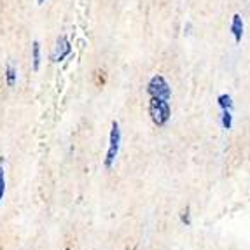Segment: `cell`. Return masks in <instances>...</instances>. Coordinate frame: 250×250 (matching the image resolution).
Listing matches in <instances>:
<instances>
[{
  "instance_id": "13",
  "label": "cell",
  "mask_w": 250,
  "mask_h": 250,
  "mask_svg": "<svg viewBox=\"0 0 250 250\" xmlns=\"http://www.w3.org/2000/svg\"><path fill=\"white\" fill-rule=\"evenodd\" d=\"M42 2H44V0H37V4H42Z\"/></svg>"
},
{
  "instance_id": "11",
  "label": "cell",
  "mask_w": 250,
  "mask_h": 250,
  "mask_svg": "<svg viewBox=\"0 0 250 250\" xmlns=\"http://www.w3.org/2000/svg\"><path fill=\"white\" fill-rule=\"evenodd\" d=\"M189 213H191V210L189 208H186L182 213H180V221H182V224L191 226V215H189Z\"/></svg>"
},
{
  "instance_id": "7",
  "label": "cell",
  "mask_w": 250,
  "mask_h": 250,
  "mask_svg": "<svg viewBox=\"0 0 250 250\" xmlns=\"http://www.w3.org/2000/svg\"><path fill=\"white\" fill-rule=\"evenodd\" d=\"M32 67L34 70H39L41 67V44L37 41H34L32 44Z\"/></svg>"
},
{
  "instance_id": "1",
  "label": "cell",
  "mask_w": 250,
  "mask_h": 250,
  "mask_svg": "<svg viewBox=\"0 0 250 250\" xmlns=\"http://www.w3.org/2000/svg\"><path fill=\"white\" fill-rule=\"evenodd\" d=\"M149 116L156 126L167 125V123L170 121V116H171V108H170L168 100H163V98H158V96H150Z\"/></svg>"
},
{
  "instance_id": "12",
  "label": "cell",
  "mask_w": 250,
  "mask_h": 250,
  "mask_svg": "<svg viewBox=\"0 0 250 250\" xmlns=\"http://www.w3.org/2000/svg\"><path fill=\"white\" fill-rule=\"evenodd\" d=\"M96 86H104L105 84V72L104 70H96Z\"/></svg>"
},
{
  "instance_id": "5",
  "label": "cell",
  "mask_w": 250,
  "mask_h": 250,
  "mask_svg": "<svg viewBox=\"0 0 250 250\" xmlns=\"http://www.w3.org/2000/svg\"><path fill=\"white\" fill-rule=\"evenodd\" d=\"M243 30H245V25H243L242 14H234L233 21H231V34H233L234 42H236V44H240V42H242Z\"/></svg>"
},
{
  "instance_id": "2",
  "label": "cell",
  "mask_w": 250,
  "mask_h": 250,
  "mask_svg": "<svg viewBox=\"0 0 250 250\" xmlns=\"http://www.w3.org/2000/svg\"><path fill=\"white\" fill-rule=\"evenodd\" d=\"M119 149H121V128H119V123L112 121L110 138H108V150L107 156H105V168H112L117 154H119Z\"/></svg>"
},
{
  "instance_id": "3",
  "label": "cell",
  "mask_w": 250,
  "mask_h": 250,
  "mask_svg": "<svg viewBox=\"0 0 250 250\" xmlns=\"http://www.w3.org/2000/svg\"><path fill=\"white\" fill-rule=\"evenodd\" d=\"M147 93H149V96H158V98H163V100H170L171 96L170 84L159 74L150 77L149 84H147Z\"/></svg>"
},
{
  "instance_id": "10",
  "label": "cell",
  "mask_w": 250,
  "mask_h": 250,
  "mask_svg": "<svg viewBox=\"0 0 250 250\" xmlns=\"http://www.w3.org/2000/svg\"><path fill=\"white\" fill-rule=\"evenodd\" d=\"M5 194V173H4V167L0 165V201Z\"/></svg>"
},
{
  "instance_id": "4",
  "label": "cell",
  "mask_w": 250,
  "mask_h": 250,
  "mask_svg": "<svg viewBox=\"0 0 250 250\" xmlns=\"http://www.w3.org/2000/svg\"><path fill=\"white\" fill-rule=\"evenodd\" d=\"M70 53H72V44H70V41H68V37L67 35H60V37L56 39V47H54L53 54H51V60H53L54 63H60L67 58Z\"/></svg>"
},
{
  "instance_id": "6",
  "label": "cell",
  "mask_w": 250,
  "mask_h": 250,
  "mask_svg": "<svg viewBox=\"0 0 250 250\" xmlns=\"http://www.w3.org/2000/svg\"><path fill=\"white\" fill-rule=\"evenodd\" d=\"M16 79H18L16 67H14L13 63H7V65H5V83H7L9 88H13L14 84H16Z\"/></svg>"
},
{
  "instance_id": "8",
  "label": "cell",
  "mask_w": 250,
  "mask_h": 250,
  "mask_svg": "<svg viewBox=\"0 0 250 250\" xmlns=\"http://www.w3.org/2000/svg\"><path fill=\"white\" fill-rule=\"evenodd\" d=\"M217 104H219L221 110H233V98H231L228 93H224V95H219V98H217Z\"/></svg>"
},
{
  "instance_id": "9",
  "label": "cell",
  "mask_w": 250,
  "mask_h": 250,
  "mask_svg": "<svg viewBox=\"0 0 250 250\" xmlns=\"http://www.w3.org/2000/svg\"><path fill=\"white\" fill-rule=\"evenodd\" d=\"M221 125L224 129H231V126H233V114H231V110H222Z\"/></svg>"
}]
</instances>
